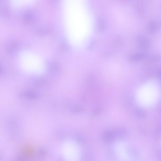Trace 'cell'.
I'll return each instance as SVG.
<instances>
[{"instance_id":"7a4b0ae2","label":"cell","mask_w":161,"mask_h":161,"mask_svg":"<svg viewBox=\"0 0 161 161\" xmlns=\"http://www.w3.org/2000/svg\"><path fill=\"white\" fill-rule=\"evenodd\" d=\"M159 75H160V77L161 78V69H160V70H159Z\"/></svg>"},{"instance_id":"6da1fadb","label":"cell","mask_w":161,"mask_h":161,"mask_svg":"<svg viewBox=\"0 0 161 161\" xmlns=\"http://www.w3.org/2000/svg\"><path fill=\"white\" fill-rule=\"evenodd\" d=\"M145 55L143 53H138V54H135L131 57V59L133 60H140L144 58Z\"/></svg>"}]
</instances>
